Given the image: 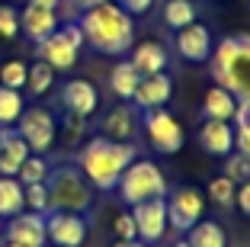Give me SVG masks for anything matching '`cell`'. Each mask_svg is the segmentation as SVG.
<instances>
[{
    "label": "cell",
    "instance_id": "obj_1",
    "mask_svg": "<svg viewBox=\"0 0 250 247\" xmlns=\"http://www.w3.org/2000/svg\"><path fill=\"white\" fill-rule=\"evenodd\" d=\"M83 32V45L103 51V55H125L135 45V20L119 7L116 0H106L93 10H83L77 20Z\"/></svg>",
    "mask_w": 250,
    "mask_h": 247
},
{
    "label": "cell",
    "instance_id": "obj_2",
    "mask_svg": "<svg viewBox=\"0 0 250 247\" xmlns=\"http://www.w3.org/2000/svg\"><path fill=\"white\" fill-rule=\"evenodd\" d=\"M138 157L132 141H112V138H90L77 151V170L90 180L93 189H116L122 170Z\"/></svg>",
    "mask_w": 250,
    "mask_h": 247
},
{
    "label": "cell",
    "instance_id": "obj_3",
    "mask_svg": "<svg viewBox=\"0 0 250 247\" xmlns=\"http://www.w3.org/2000/svg\"><path fill=\"white\" fill-rule=\"evenodd\" d=\"M206 65L218 87L231 90L237 100L250 96V32L221 39L218 48H212Z\"/></svg>",
    "mask_w": 250,
    "mask_h": 247
},
{
    "label": "cell",
    "instance_id": "obj_4",
    "mask_svg": "<svg viewBox=\"0 0 250 247\" xmlns=\"http://www.w3.org/2000/svg\"><path fill=\"white\" fill-rule=\"evenodd\" d=\"M45 189H48V212H77V215H83L93 205V186L77 170V164L52 167L48 177H45Z\"/></svg>",
    "mask_w": 250,
    "mask_h": 247
},
{
    "label": "cell",
    "instance_id": "obj_5",
    "mask_svg": "<svg viewBox=\"0 0 250 247\" xmlns=\"http://www.w3.org/2000/svg\"><path fill=\"white\" fill-rule=\"evenodd\" d=\"M116 189H119V196H122L125 205H138V202H147V199H164L167 196V177H164V170L157 167L154 160L135 157L132 164L122 170Z\"/></svg>",
    "mask_w": 250,
    "mask_h": 247
},
{
    "label": "cell",
    "instance_id": "obj_6",
    "mask_svg": "<svg viewBox=\"0 0 250 247\" xmlns=\"http://www.w3.org/2000/svg\"><path fill=\"white\" fill-rule=\"evenodd\" d=\"M81 48H83L81 26H77V22H64V26H58L45 42H39V58L48 61L55 71H71V67L77 65Z\"/></svg>",
    "mask_w": 250,
    "mask_h": 247
},
{
    "label": "cell",
    "instance_id": "obj_7",
    "mask_svg": "<svg viewBox=\"0 0 250 247\" xmlns=\"http://www.w3.org/2000/svg\"><path fill=\"white\" fill-rule=\"evenodd\" d=\"M13 129L22 135V141L29 145L32 154H48L55 148V138H58V122H55L52 109L45 106H26Z\"/></svg>",
    "mask_w": 250,
    "mask_h": 247
},
{
    "label": "cell",
    "instance_id": "obj_8",
    "mask_svg": "<svg viewBox=\"0 0 250 247\" xmlns=\"http://www.w3.org/2000/svg\"><path fill=\"white\" fill-rule=\"evenodd\" d=\"M145 135L151 141L157 154H177L186 145V132L180 125V119L173 112H167V106L161 109H147L145 112Z\"/></svg>",
    "mask_w": 250,
    "mask_h": 247
},
{
    "label": "cell",
    "instance_id": "obj_9",
    "mask_svg": "<svg viewBox=\"0 0 250 247\" xmlns=\"http://www.w3.org/2000/svg\"><path fill=\"white\" fill-rule=\"evenodd\" d=\"M206 215V193L196 186H180L167 196V225L186 234L199 218Z\"/></svg>",
    "mask_w": 250,
    "mask_h": 247
},
{
    "label": "cell",
    "instance_id": "obj_10",
    "mask_svg": "<svg viewBox=\"0 0 250 247\" xmlns=\"http://www.w3.org/2000/svg\"><path fill=\"white\" fill-rule=\"evenodd\" d=\"M87 231V218L77 212H48L45 215V234H48L52 247H83Z\"/></svg>",
    "mask_w": 250,
    "mask_h": 247
},
{
    "label": "cell",
    "instance_id": "obj_11",
    "mask_svg": "<svg viewBox=\"0 0 250 247\" xmlns=\"http://www.w3.org/2000/svg\"><path fill=\"white\" fill-rule=\"evenodd\" d=\"M3 241H10V244H16V247H48V234H45V215H42V212L22 209L20 215L7 218Z\"/></svg>",
    "mask_w": 250,
    "mask_h": 247
},
{
    "label": "cell",
    "instance_id": "obj_12",
    "mask_svg": "<svg viewBox=\"0 0 250 247\" xmlns=\"http://www.w3.org/2000/svg\"><path fill=\"white\" fill-rule=\"evenodd\" d=\"M132 218H135V231L145 244L164 241V234H167V196L132 205Z\"/></svg>",
    "mask_w": 250,
    "mask_h": 247
},
{
    "label": "cell",
    "instance_id": "obj_13",
    "mask_svg": "<svg viewBox=\"0 0 250 247\" xmlns=\"http://www.w3.org/2000/svg\"><path fill=\"white\" fill-rule=\"evenodd\" d=\"M215 42H212V29L202 26V22H189L183 29H177V51L183 61L192 65H206L208 55H212Z\"/></svg>",
    "mask_w": 250,
    "mask_h": 247
},
{
    "label": "cell",
    "instance_id": "obj_14",
    "mask_svg": "<svg viewBox=\"0 0 250 247\" xmlns=\"http://www.w3.org/2000/svg\"><path fill=\"white\" fill-rule=\"evenodd\" d=\"M170 96H173V77H170L167 71H157V74H147V77L138 80V90H135L132 103L135 109H161L170 103Z\"/></svg>",
    "mask_w": 250,
    "mask_h": 247
},
{
    "label": "cell",
    "instance_id": "obj_15",
    "mask_svg": "<svg viewBox=\"0 0 250 247\" xmlns=\"http://www.w3.org/2000/svg\"><path fill=\"white\" fill-rule=\"evenodd\" d=\"M58 29V10L52 7H36V3H26L20 10V32H26L29 42H45Z\"/></svg>",
    "mask_w": 250,
    "mask_h": 247
},
{
    "label": "cell",
    "instance_id": "obj_16",
    "mask_svg": "<svg viewBox=\"0 0 250 247\" xmlns=\"http://www.w3.org/2000/svg\"><path fill=\"white\" fill-rule=\"evenodd\" d=\"M196 141L212 157H228L234 151V129H231V122H221V119H206Z\"/></svg>",
    "mask_w": 250,
    "mask_h": 247
},
{
    "label": "cell",
    "instance_id": "obj_17",
    "mask_svg": "<svg viewBox=\"0 0 250 247\" xmlns=\"http://www.w3.org/2000/svg\"><path fill=\"white\" fill-rule=\"evenodd\" d=\"M61 103H64L67 112L90 119L96 112V106H100V93H96V87L90 84V80L74 77V80H67L64 90H61Z\"/></svg>",
    "mask_w": 250,
    "mask_h": 247
},
{
    "label": "cell",
    "instance_id": "obj_18",
    "mask_svg": "<svg viewBox=\"0 0 250 247\" xmlns=\"http://www.w3.org/2000/svg\"><path fill=\"white\" fill-rule=\"evenodd\" d=\"M29 145L16 129H0V177H16L22 160L29 157Z\"/></svg>",
    "mask_w": 250,
    "mask_h": 247
},
{
    "label": "cell",
    "instance_id": "obj_19",
    "mask_svg": "<svg viewBox=\"0 0 250 247\" xmlns=\"http://www.w3.org/2000/svg\"><path fill=\"white\" fill-rule=\"evenodd\" d=\"M135 132H138V109L122 103L116 106L112 112H106L103 119V138H112V141H132Z\"/></svg>",
    "mask_w": 250,
    "mask_h": 247
},
{
    "label": "cell",
    "instance_id": "obj_20",
    "mask_svg": "<svg viewBox=\"0 0 250 247\" xmlns=\"http://www.w3.org/2000/svg\"><path fill=\"white\" fill-rule=\"evenodd\" d=\"M135 65V71L141 74V77H147V74H157V71H167V48H164L161 42H138L132 45V58H128Z\"/></svg>",
    "mask_w": 250,
    "mask_h": 247
},
{
    "label": "cell",
    "instance_id": "obj_21",
    "mask_svg": "<svg viewBox=\"0 0 250 247\" xmlns=\"http://www.w3.org/2000/svg\"><path fill=\"white\" fill-rule=\"evenodd\" d=\"M202 112H206V119H221V122H231L237 112V96L231 93V90L225 87H208L206 96H202Z\"/></svg>",
    "mask_w": 250,
    "mask_h": 247
},
{
    "label": "cell",
    "instance_id": "obj_22",
    "mask_svg": "<svg viewBox=\"0 0 250 247\" xmlns=\"http://www.w3.org/2000/svg\"><path fill=\"white\" fill-rule=\"evenodd\" d=\"M138 80H141V74L135 71L132 61H116V65H112V71H109V87H112V93H116L119 100H125V103H132L135 90H138Z\"/></svg>",
    "mask_w": 250,
    "mask_h": 247
},
{
    "label": "cell",
    "instance_id": "obj_23",
    "mask_svg": "<svg viewBox=\"0 0 250 247\" xmlns=\"http://www.w3.org/2000/svg\"><path fill=\"white\" fill-rule=\"evenodd\" d=\"M186 244L189 247H228V231H225L218 222L199 218L196 225L186 231Z\"/></svg>",
    "mask_w": 250,
    "mask_h": 247
},
{
    "label": "cell",
    "instance_id": "obj_24",
    "mask_svg": "<svg viewBox=\"0 0 250 247\" xmlns=\"http://www.w3.org/2000/svg\"><path fill=\"white\" fill-rule=\"evenodd\" d=\"M26 209V193L16 177H0V218H13Z\"/></svg>",
    "mask_w": 250,
    "mask_h": 247
},
{
    "label": "cell",
    "instance_id": "obj_25",
    "mask_svg": "<svg viewBox=\"0 0 250 247\" xmlns=\"http://www.w3.org/2000/svg\"><path fill=\"white\" fill-rule=\"evenodd\" d=\"M55 74H58V71H55L48 61H42V58L32 61L29 71H26V90H29L32 96H45L48 90L55 87Z\"/></svg>",
    "mask_w": 250,
    "mask_h": 247
},
{
    "label": "cell",
    "instance_id": "obj_26",
    "mask_svg": "<svg viewBox=\"0 0 250 247\" xmlns=\"http://www.w3.org/2000/svg\"><path fill=\"white\" fill-rule=\"evenodd\" d=\"M22 93L20 90H10V87H0V129H13L16 119L22 116Z\"/></svg>",
    "mask_w": 250,
    "mask_h": 247
},
{
    "label": "cell",
    "instance_id": "obj_27",
    "mask_svg": "<svg viewBox=\"0 0 250 247\" xmlns=\"http://www.w3.org/2000/svg\"><path fill=\"white\" fill-rule=\"evenodd\" d=\"M164 22H167L170 29H183V26L196 22V7H192V0H167V7H164Z\"/></svg>",
    "mask_w": 250,
    "mask_h": 247
},
{
    "label": "cell",
    "instance_id": "obj_28",
    "mask_svg": "<svg viewBox=\"0 0 250 247\" xmlns=\"http://www.w3.org/2000/svg\"><path fill=\"white\" fill-rule=\"evenodd\" d=\"M208 196L206 199H212L215 205H221V209H228V205H234V193H237V183L231 180V177H212L208 180Z\"/></svg>",
    "mask_w": 250,
    "mask_h": 247
},
{
    "label": "cell",
    "instance_id": "obj_29",
    "mask_svg": "<svg viewBox=\"0 0 250 247\" xmlns=\"http://www.w3.org/2000/svg\"><path fill=\"white\" fill-rule=\"evenodd\" d=\"M48 170H52V164L45 160V154H29V157L22 160L20 174H16V180L26 186V183H45V177H48Z\"/></svg>",
    "mask_w": 250,
    "mask_h": 247
},
{
    "label": "cell",
    "instance_id": "obj_30",
    "mask_svg": "<svg viewBox=\"0 0 250 247\" xmlns=\"http://www.w3.org/2000/svg\"><path fill=\"white\" fill-rule=\"evenodd\" d=\"M26 61H3L0 65V87H10V90H22L26 87Z\"/></svg>",
    "mask_w": 250,
    "mask_h": 247
},
{
    "label": "cell",
    "instance_id": "obj_31",
    "mask_svg": "<svg viewBox=\"0 0 250 247\" xmlns=\"http://www.w3.org/2000/svg\"><path fill=\"white\" fill-rule=\"evenodd\" d=\"M22 193H26V209L48 215V189H45V183H26Z\"/></svg>",
    "mask_w": 250,
    "mask_h": 247
},
{
    "label": "cell",
    "instance_id": "obj_32",
    "mask_svg": "<svg viewBox=\"0 0 250 247\" xmlns=\"http://www.w3.org/2000/svg\"><path fill=\"white\" fill-rule=\"evenodd\" d=\"M225 177H231L234 183H247L250 180V157L231 151L228 157H225Z\"/></svg>",
    "mask_w": 250,
    "mask_h": 247
},
{
    "label": "cell",
    "instance_id": "obj_33",
    "mask_svg": "<svg viewBox=\"0 0 250 247\" xmlns=\"http://www.w3.org/2000/svg\"><path fill=\"white\" fill-rule=\"evenodd\" d=\"M20 36V10L10 3H0V39H16Z\"/></svg>",
    "mask_w": 250,
    "mask_h": 247
},
{
    "label": "cell",
    "instance_id": "obj_34",
    "mask_svg": "<svg viewBox=\"0 0 250 247\" xmlns=\"http://www.w3.org/2000/svg\"><path fill=\"white\" fill-rule=\"evenodd\" d=\"M116 234H119V241H135V238H138L132 212H122V215H116Z\"/></svg>",
    "mask_w": 250,
    "mask_h": 247
},
{
    "label": "cell",
    "instance_id": "obj_35",
    "mask_svg": "<svg viewBox=\"0 0 250 247\" xmlns=\"http://www.w3.org/2000/svg\"><path fill=\"white\" fill-rule=\"evenodd\" d=\"M83 132H87V119L83 116H74V112H67V141H81Z\"/></svg>",
    "mask_w": 250,
    "mask_h": 247
},
{
    "label": "cell",
    "instance_id": "obj_36",
    "mask_svg": "<svg viewBox=\"0 0 250 247\" xmlns=\"http://www.w3.org/2000/svg\"><path fill=\"white\" fill-rule=\"evenodd\" d=\"M119 7H122L125 13L135 20V16H145L147 10L154 7V0H119Z\"/></svg>",
    "mask_w": 250,
    "mask_h": 247
},
{
    "label": "cell",
    "instance_id": "obj_37",
    "mask_svg": "<svg viewBox=\"0 0 250 247\" xmlns=\"http://www.w3.org/2000/svg\"><path fill=\"white\" fill-rule=\"evenodd\" d=\"M234 205L250 218V180L247 183H237V193H234Z\"/></svg>",
    "mask_w": 250,
    "mask_h": 247
},
{
    "label": "cell",
    "instance_id": "obj_38",
    "mask_svg": "<svg viewBox=\"0 0 250 247\" xmlns=\"http://www.w3.org/2000/svg\"><path fill=\"white\" fill-rule=\"evenodd\" d=\"M234 151L244 154V157H250V129H244V125L234 129Z\"/></svg>",
    "mask_w": 250,
    "mask_h": 247
},
{
    "label": "cell",
    "instance_id": "obj_39",
    "mask_svg": "<svg viewBox=\"0 0 250 247\" xmlns=\"http://www.w3.org/2000/svg\"><path fill=\"white\" fill-rule=\"evenodd\" d=\"M231 122L244 125V129H250V96H244V100H237V112Z\"/></svg>",
    "mask_w": 250,
    "mask_h": 247
},
{
    "label": "cell",
    "instance_id": "obj_40",
    "mask_svg": "<svg viewBox=\"0 0 250 247\" xmlns=\"http://www.w3.org/2000/svg\"><path fill=\"white\" fill-rule=\"evenodd\" d=\"M100 3H106V0H74V10H93V7H100Z\"/></svg>",
    "mask_w": 250,
    "mask_h": 247
},
{
    "label": "cell",
    "instance_id": "obj_41",
    "mask_svg": "<svg viewBox=\"0 0 250 247\" xmlns=\"http://www.w3.org/2000/svg\"><path fill=\"white\" fill-rule=\"evenodd\" d=\"M26 3H36V7H52V10H58L61 0H26Z\"/></svg>",
    "mask_w": 250,
    "mask_h": 247
},
{
    "label": "cell",
    "instance_id": "obj_42",
    "mask_svg": "<svg viewBox=\"0 0 250 247\" xmlns=\"http://www.w3.org/2000/svg\"><path fill=\"white\" fill-rule=\"evenodd\" d=\"M112 247H147V244H145V241H138V238H135V241H116Z\"/></svg>",
    "mask_w": 250,
    "mask_h": 247
},
{
    "label": "cell",
    "instance_id": "obj_43",
    "mask_svg": "<svg viewBox=\"0 0 250 247\" xmlns=\"http://www.w3.org/2000/svg\"><path fill=\"white\" fill-rule=\"evenodd\" d=\"M170 247H189V244H186V241H177V244H170Z\"/></svg>",
    "mask_w": 250,
    "mask_h": 247
},
{
    "label": "cell",
    "instance_id": "obj_44",
    "mask_svg": "<svg viewBox=\"0 0 250 247\" xmlns=\"http://www.w3.org/2000/svg\"><path fill=\"white\" fill-rule=\"evenodd\" d=\"M0 247H16V244H10V241H3V244H0Z\"/></svg>",
    "mask_w": 250,
    "mask_h": 247
},
{
    "label": "cell",
    "instance_id": "obj_45",
    "mask_svg": "<svg viewBox=\"0 0 250 247\" xmlns=\"http://www.w3.org/2000/svg\"><path fill=\"white\" fill-rule=\"evenodd\" d=\"M154 247H161V244H154Z\"/></svg>",
    "mask_w": 250,
    "mask_h": 247
},
{
    "label": "cell",
    "instance_id": "obj_46",
    "mask_svg": "<svg viewBox=\"0 0 250 247\" xmlns=\"http://www.w3.org/2000/svg\"><path fill=\"white\" fill-rule=\"evenodd\" d=\"M116 3H119V0H116Z\"/></svg>",
    "mask_w": 250,
    "mask_h": 247
}]
</instances>
